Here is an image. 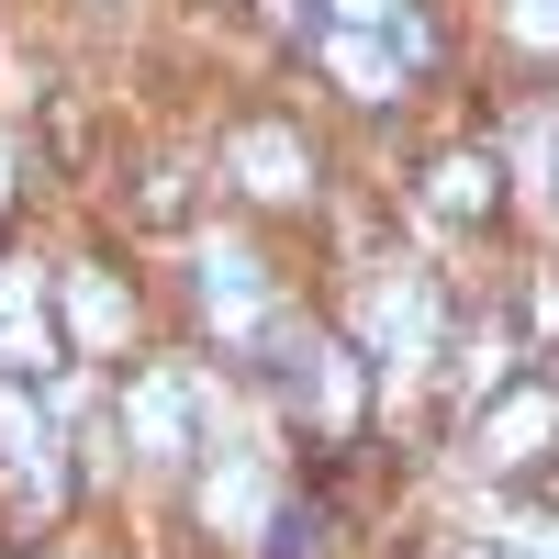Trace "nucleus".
<instances>
[{
  "instance_id": "nucleus-1",
  "label": "nucleus",
  "mask_w": 559,
  "mask_h": 559,
  "mask_svg": "<svg viewBox=\"0 0 559 559\" xmlns=\"http://www.w3.org/2000/svg\"><path fill=\"white\" fill-rule=\"evenodd\" d=\"M224 179H236L247 202H302L324 179V157H313V134L292 112H236L224 123Z\"/></svg>"
},
{
  "instance_id": "nucleus-8",
  "label": "nucleus",
  "mask_w": 559,
  "mask_h": 559,
  "mask_svg": "<svg viewBox=\"0 0 559 559\" xmlns=\"http://www.w3.org/2000/svg\"><path fill=\"white\" fill-rule=\"evenodd\" d=\"M526 481H537V503H548V515H559V459H537V471H526Z\"/></svg>"
},
{
  "instance_id": "nucleus-7",
  "label": "nucleus",
  "mask_w": 559,
  "mask_h": 559,
  "mask_svg": "<svg viewBox=\"0 0 559 559\" xmlns=\"http://www.w3.org/2000/svg\"><path fill=\"white\" fill-rule=\"evenodd\" d=\"M324 57H336L347 102H392V68H381V45H358V34H324Z\"/></svg>"
},
{
  "instance_id": "nucleus-3",
  "label": "nucleus",
  "mask_w": 559,
  "mask_h": 559,
  "mask_svg": "<svg viewBox=\"0 0 559 559\" xmlns=\"http://www.w3.org/2000/svg\"><path fill=\"white\" fill-rule=\"evenodd\" d=\"M123 437L179 471V459H191V381H179V369H134L123 381Z\"/></svg>"
},
{
  "instance_id": "nucleus-4",
  "label": "nucleus",
  "mask_w": 559,
  "mask_h": 559,
  "mask_svg": "<svg viewBox=\"0 0 559 559\" xmlns=\"http://www.w3.org/2000/svg\"><path fill=\"white\" fill-rule=\"evenodd\" d=\"M426 213H448V224H492V213H503V157H481V146L426 157Z\"/></svg>"
},
{
  "instance_id": "nucleus-2",
  "label": "nucleus",
  "mask_w": 559,
  "mask_h": 559,
  "mask_svg": "<svg viewBox=\"0 0 559 559\" xmlns=\"http://www.w3.org/2000/svg\"><path fill=\"white\" fill-rule=\"evenodd\" d=\"M481 448V471H503V481H526L537 471V459L559 448V381H548V369H515V381H503L492 403H481V426H471Z\"/></svg>"
},
{
  "instance_id": "nucleus-6",
  "label": "nucleus",
  "mask_w": 559,
  "mask_h": 559,
  "mask_svg": "<svg viewBox=\"0 0 559 559\" xmlns=\"http://www.w3.org/2000/svg\"><path fill=\"white\" fill-rule=\"evenodd\" d=\"M492 23H503V45H515V57H548V68H559V0H503Z\"/></svg>"
},
{
  "instance_id": "nucleus-9",
  "label": "nucleus",
  "mask_w": 559,
  "mask_h": 559,
  "mask_svg": "<svg viewBox=\"0 0 559 559\" xmlns=\"http://www.w3.org/2000/svg\"><path fill=\"white\" fill-rule=\"evenodd\" d=\"M403 12V0H347V23H392Z\"/></svg>"
},
{
  "instance_id": "nucleus-5",
  "label": "nucleus",
  "mask_w": 559,
  "mask_h": 559,
  "mask_svg": "<svg viewBox=\"0 0 559 559\" xmlns=\"http://www.w3.org/2000/svg\"><path fill=\"white\" fill-rule=\"evenodd\" d=\"M57 313H68L79 347H123V336H134V302H123L112 269H68V280H57Z\"/></svg>"
}]
</instances>
